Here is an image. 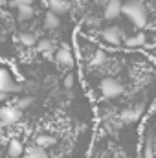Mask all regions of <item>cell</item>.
Returning <instances> with one entry per match:
<instances>
[{
	"label": "cell",
	"instance_id": "3",
	"mask_svg": "<svg viewBox=\"0 0 156 158\" xmlns=\"http://www.w3.org/2000/svg\"><path fill=\"white\" fill-rule=\"evenodd\" d=\"M22 116V110L17 107V105H4L2 110H0V119L4 125H13L17 123Z\"/></svg>",
	"mask_w": 156,
	"mask_h": 158
},
{
	"label": "cell",
	"instance_id": "4",
	"mask_svg": "<svg viewBox=\"0 0 156 158\" xmlns=\"http://www.w3.org/2000/svg\"><path fill=\"white\" fill-rule=\"evenodd\" d=\"M0 94H9V92H20L22 90V85H15V81L9 77V72H7V68L4 66L2 68V72H0Z\"/></svg>",
	"mask_w": 156,
	"mask_h": 158
},
{
	"label": "cell",
	"instance_id": "16",
	"mask_svg": "<svg viewBox=\"0 0 156 158\" xmlns=\"http://www.w3.org/2000/svg\"><path fill=\"white\" fill-rule=\"evenodd\" d=\"M37 50L42 52V53H51V52L55 50V46H53V42L50 39H40L39 44H37Z\"/></svg>",
	"mask_w": 156,
	"mask_h": 158
},
{
	"label": "cell",
	"instance_id": "21",
	"mask_svg": "<svg viewBox=\"0 0 156 158\" xmlns=\"http://www.w3.org/2000/svg\"><path fill=\"white\" fill-rule=\"evenodd\" d=\"M31 2H33V0H11V4H13V6H17V7H22V6H31Z\"/></svg>",
	"mask_w": 156,
	"mask_h": 158
},
{
	"label": "cell",
	"instance_id": "19",
	"mask_svg": "<svg viewBox=\"0 0 156 158\" xmlns=\"http://www.w3.org/2000/svg\"><path fill=\"white\" fill-rule=\"evenodd\" d=\"M26 158H48V153L46 149H40V147H35V149H30Z\"/></svg>",
	"mask_w": 156,
	"mask_h": 158
},
{
	"label": "cell",
	"instance_id": "1",
	"mask_svg": "<svg viewBox=\"0 0 156 158\" xmlns=\"http://www.w3.org/2000/svg\"><path fill=\"white\" fill-rule=\"evenodd\" d=\"M121 13L125 17H129L130 22L136 28H143L147 24V9H145L142 0H129V2H125Z\"/></svg>",
	"mask_w": 156,
	"mask_h": 158
},
{
	"label": "cell",
	"instance_id": "2",
	"mask_svg": "<svg viewBox=\"0 0 156 158\" xmlns=\"http://www.w3.org/2000/svg\"><path fill=\"white\" fill-rule=\"evenodd\" d=\"M99 90H101V94H103V98H107V99H112V98H117V96H121L123 94V85L116 81L114 77H105L101 81V85H99Z\"/></svg>",
	"mask_w": 156,
	"mask_h": 158
},
{
	"label": "cell",
	"instance_id": "11",
	"mask_svg": "<svg viewBox=\"0 0 156 158\" xmlns=\"http://www.w3.org/2000/svg\"><path fill=\"white\" fill-rule=\"evenodd\" d=\"M59 24H61L59 15H55L53 11H48V13L44 15V28H48V30H57Z\"/></svg>",
	"mask_w": 156,
	"mask_h": 158
},
{
	"label": "cell",
	"instance_id": "14",
	"mask_svg": "<svg viewBox=\"0 0 156 158\" xmlns=\"http://www.w3.org/2000/svg\"><path fill=\"white\" fill-rule=\"evenodd\" d=\"M17 15H18V20H30V19L33 17V7H31V6L17 7Z\"/></svg>",
	"mask_w": 156,
	"mask_h": 158
},
{
	"label": "cell",
	"instance_id": "13",
	"mask_svg": "<svg viewBox=\"0 0 156 158\" xmlns=\"http://www.w3.org/2000/svg\"><path fill=\"white\" fill-rule=\"evenodd\" d=\"M35 142H37V147H40V149H46V147H51V145H55V143H57V138H53V136H48V134H40Z\"/></svg>",
	"mask_w": 156,
	"mask_h": 158
},
{
	"label": "cell",
	"instance_id": "23",
	"mask_svg": "<svg viewBox=\"0 0 156 158\" xmlns=\"http://www.w3.org/2000/svg\"><path fill=\"white\" fill-rule=\"evenodd\" d=\"M99 2H105V4H109V2H110V0H99Z\"/></svg>",
	"mask_w": 156,
	"mask_h": 158
},
{
	"label": "cell",
	"instance_id": "18",
	"mask_svg": "<svg viewBox=\"0 0 156 158\" xmlns=\"http://www.w3.org/2000/svg\"><path fill=\"white\" fill-rule=\"evenodd\" d=\"M31 103H33V96H22V98H18V99H17V103H15V105H17L20 110H24V109H28Z\"/></svg>",
	"mask_w": 156,
	"mask_h": 158
},
{
	"label": "cell",
	"instance_id": "5",
	"mask_svg": "<svg viewBox=\"0 0 156 158\" xmlns=\"http://www.w3.org/2000/svg\"><path fill=\"white\" fill-rule=\"evenodd\" d=\"M103 40L105 42H109V44H112V46H117L121 39L125 37V31L121 30V28H117V26H109V28H105L103 30Z\"/></svg>",
	"mask_w": 156,
	"mask_h": 158
},
{
	"label": "cell",
	"instance_id": "7",
	"mask_svg": "<svg viewBox=\"0 0 156 158\" xmlns=\"http://www.w3.org/2000/svg\"><path fill=\"white\" fill-rule=\"evenodd\" d=\"M55 61L59 63V64H64V66H70L72 63H74V53H72V50H70V46H66V44H63L59 50H55Z\"/></svg>",
	"mask_w": 156,
	"mask_h": 158
},
{
	"label": "cell",
	"instance_id": "17",
	"mask_svg": "<svg viewBox=\"0 0 156 158\" xmlns=\"http://www.w3.org/2000/svg\"><path fill=\"white\" fill-rule=\"evenodd\" d=\"M105 59H107V53H105L103 50H96V52H94V57H92V61H90V64H92V66H99V64L105 63Z\"/></svg>",
	"mask_w": 156,
	"mask_h": 158
},
{
	"label": "cell",
	"instance_id": "12",
	"mask_svg": "<svg viewBox=\"0 0 156 158\" xmlns=\"http://www.w3.org/2000/svg\"><path fill=\"white\" fill-rule=\"evenodd\" d=\"M18 40L26 46V48H31V46H35V44H39V39H37V35L35 33H30V31H22L20 35H18Z\"/></svg>",
	"mask_w": 156,
	"mask_h": 158
},
{
	"label": "cell",
	"instance_id": "20",
	"mask_svg": "<svg viewBox=\"0 0 156 158\" xmlns=\"http://www.w3.org/2000/svg\"><path fill=\"white\" fill-rule=\"evenodd\" d=\"M143 158H154V151H153L151 140H147V143H145V147H143Z\"/></svg>",
	"mask_w": 156,
	"mask_h": 158
},
{
	"label": "cell",
	"instance_id": "8",
	"mask_svg": "<svg viewBox=\"0 0 156 158\" xmlns=\"http://www.w3.org/2000/svg\"><path fill=\"white\" fill-rule=\"evenodd\" d=\"M121 9H123V4H121L119 0H110V2L105 6L103 19H105V20H114V19H117V17H119Z\"/></svg>",
	"mask_w": 156,
	"mask_h": 158
},
{
	"label": "cell",
	"instance_id": "22",
	"mask_svg": "<svg viewBox=\"0 0 156 158\" xmlns=\"http://www.w3.org/2000/svg\"><path fill=\"white\" fill-rule=\"evenodd\" d=\"M64 86H66V88H72V86H74V74H68V76L64 77Z\"/></svg>",
	"mask_w": 156,
	"mask_h": 158
},
{
	"label": "cell",
	"instance_id": "10",
	"mask_svg": "<svg viewBox=\"0 0 156 158\" xmlns=\"http://www.w3.org/2000/svg\"><path fill=\"white\" fill-rule=\"evenodd\" d=\"M48 7L55 15H63L70 11V2L68 0H48Z\"/></svg>",
	"mask_w": 156,
	"mask_h": 158
},
{
	"label": "cell",
	"instance_id": "9",
	"mask_svg": "<svg viewBox=\"0 0 156 158\" xmlns=\"http://www.w3.org/2000/svg\"><path fill=\"white\" fill-rule=\"evenodd\" d=\"M22 153H24L22 142H20L18 138H11V140L7 142V155H9L11 158H20Z\"/></svg>",
	"mask_w": 156,
	"mask_h": 158
},
{
	"label": "cell",
	"instance_id": "6",
	"mask_svg": "<svg viewBox=\"0 0 156 158\" xmlns=\"http://www.w3.org/2000/svg\"><path fill=\"white\" fill-rule=\"evenodd\" d=\"M143 110H145L143 105H136V107L125 109V110L119 114V118H121V121H125V123H134V121H138V119L142 118Z\"/></svg>",
	"mask_w": 156,
	"mask_h": 158
},
{
	"label": "cell",
	"instance_id": "15",
	"mask_svg": "<svg viewBox=\"0 0 156 158\" xmlns=\"http://www.w3.org/2000/svg\"><path fill=\"white\" fill-rule=\"evenodd\" d=\"M127 46H143L145 44V35L143 33H136V35H132V37H127Z\"/></svg>",
	"mask_w": 156,
	"mask_h": 158
}]
</instances>
